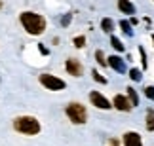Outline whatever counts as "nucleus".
<instances>
[{
  "instance_id": "obj_18",
  "label": "nucleus",
  "mask_w": 154,
  "mask_h": 146,
  "mask_svg": "<svg viewBox=\"0 0 154 146\" xmlns=\"http://www.w3.org/2000/svg\"><path fill=\"white\" fill-rule=\"evenodd\" d=\"M74 46H76V48H84V46H86V38L84 36H76L74 38Z\"/></svg>"
},
{
  "instance_id": "obj_22",
  "label": "nucleus",
  "mask_w": 154,
  "mask_h": 146,
  "mask_svg": "<svg viewBox=\"0 0 154 146\" xmlns=\"http://www.w3.org/2000/svg\"><path fill=\"white\" fill-rule=\"evenodd\" d=\"M109 146H120V144H118V141H114V139H112V141H109Z\"/></svg>"
},
{
  "instance_id": "obj_13",
  "label": "nucleus",
  "mask_w": 154,
  "mask_h": 146,
  "mask_svg": "<svg viewBox=\"0 0 154 146\" xmlns=\"http://www.w3.org/2000/svg\"><path fill=\"white\" fill-rule=\"evenodd\" d=\"M110 44H112V48H114L116 51H124V49H126V46H124L116 36H112V38H110Z\"/></svg>"
},
{
  "instance_id": "obj_3",
  "label": "nucleus",
  "mask_w": 154,
  "mask_h": 146,
  "mask_svg": "<svg viewBox=\"0 0 154 146\" xmlns=\"http://www.w3.org/2000/svg\"><path fill=\"white\" fill-rule=\"evenodd\" d=\"M65 114H67V118L72 121V124H76V125L86 124V120H88V110H86L84 104H80V103H70V104H67Z\"/></svg>"
},
{
  "instance_id": "obj_21",
  "label": "nucleus",
  "mask_w": 154,
  "mask_h": 146,
  "mask_svg": "<svg viewBox=\"0 0 154 146\" xmlns=\"http://www.w3.org/2000/svg\"><path fill=\"white\" fill-rule=\"evenodd\" d=\"M139 53H141V61H143V68H146V55H145V49L139 48Z\"/></svg>"
},
{
  "instance_id": "obj_2",
  "label": "nucleus",
  "mask_w": 154,
  "mask_h": 146,
  "mask_svg": "<svg viewBox=\"0 0 154 146\" xmlns=\"http://www.w3.org/2000/svg\"><path fill=\"white\" fill-rule=\"evenodd\" d=\"M14 129L17 133H23V135H38L40 133V121L32 116H19V118L14 120Z\"/></svg>"
},
{
  "instance_id": "obj_24",
  "label": "nucleus",
  "mask_w": 154,
  "mask_h": 146,
  "mask_svg": "<svg viewBox=\"0 0 154 146\" xmlns=\"http://www.w3.org/2000/svg\"><path fill=\"white\" fill-rule=\"evenodd\" d=\"M0 8H2V2H0Z\"/></svg>"
},
{
  "instance_id": "obj_4",
  "label": "nucleus",
  "mask_w": 154,
  "mask_h": 146,
  "mask_svg": "<svg viewBox=\"0 0 154 146\" xmlns=\"http://www.w3.org/2000/svg\"><path fill=\"white\" fill-rule=\"evenodd\" d=\"M38 80H40V84L50 91H61V89L67 87V84H65L61 78H57V76H53V74H40Z\"/></svg>"
},
{
  "instance_id": "obj_8",
  "label": "nucleus",
  "mask_w": 154,
  "mask_h": 146,
  "mask_svg": "<svg viewBox=\"0 0 154 146\" xmlns=\"http://www.w3.org/2000/svg\"><path fill=\"white\" fill-rule=\"evenodd\" d=\"M124 146H143V139L139 133L135 131H128L124 135Z\"/></svg>"
},
{
  "instance_id": "obj_12",
  "label": "nucleus",
  "mask_w": 154,
  "mask_h": 146,
  "mask_svg": "<svg viewBox=\"0 0 154 146\" xmlns=\"http://www.w3.org/2000/svg\"><path fill=\"white\" fill-rule=\"evenodd\" d=\"M101 28H103V32H112V28H114V23H112L110 17H105V19L101 21Z\"/></svg>"
},
{
  "instance_id": "obj_20",
  "label": "nucleus",
  "mask_w": 154,
  "mask_h": 146,
  "mask_svg": "<svg viewBox=\"0 0 154 146\" xmlns=\"http://www.w3.org/2000/svg\"><path fill=\"white\" fill-rule=\"evenodd\" d=\"M145 95L150 99V101H154V87L149 85V87H145Z\"/></svg>"
},
{
  "instance_id": "obj_14",
  "label": "nucleus",
  "mask_w": 154,
  "mask_h": 146,
  "mask_svg": "<svg viewBox=\"0 0 154 146\" xmlns=\"http://www.w3.org/2000/svg\"><path fill=\"white\" fill-rule=\"evenodd\" d=\"M146 129L154 131V112L152 110H149V114H146Z\"/></svg>"
},
{
  "instance_id": "obj_1",
  "label": "nucleus",
  "mask_w": 154,
  "mask_h": 146,
  "mask_svg": "<svg viewBox=\"0 0 154 146\" xmlns=\"http://www.w3.org/2000/svg\"><path fill=\"white\" fill-rule=\"evenodd\" d=\"M19 21L23 28L31 34V36H38V34H42L46 31V19L44 15L40 13H34V11H23L19 15Z\"/></svg>"
},
{
  "instance_id": "obj_23",
  "label": "nucleus",
  "mask_w": 154,
  "mask_h": 146,
  "mask_svg": "<svg viewBox=\"0 0 154 146\" xmlns=\"http://www.w3.org/2000/svg\"><path fill=\"white\" fill-rule=\"evenodd\" d=\"M69 23H70V17H69V15L63 17V25H69Z\"/></svg>"
},
{
  "instance_id": "obj_17",
  "label": "nucleus",
  "mask_w": 154,
  "mask_h": 146,
  "mask_svg": "<svg viewBox=\"0 0 154 146\" xmlns=\"http://www.w3.org/2000/svg\"><path fill=\"white\" fill-rule=\"evenodd\" d=\"M129 78H131L133 82H139V80H141V70H137V68H131V70H129Z\"/></svg>"
},
{
  "instance_id": "obj_11",
  "label": "nucleus",
  "mask_w": 154,
  "mask_h": 146,
  "mask_svg": "<svg viewBox=\"0 0 154 146\" xmlns=\"http://www.w3.org/2000/svg\"><path fill=\"white\" fill-rule=\"evenodd\" d=\"M128 99H129V103H131V106H139V97H137V93H135L133 87H128Z\"/></svg>"
},
{
  "instance_id": "obj_10",
  "label": "nucleus",
  "mask_w": 154,
  "mask_h": 146,
  "mask_svg": "<svg viewBox=\"0 0 154 146\" xmlns=\"http://www.w3.org/2000/svg\"><path fill=\"white\" fill-rule=\"evenodd\" d=\"M118 10L126 15H133L135 13V6L129 2V0H118Z\"/></svg>"
},
{
  "instance_id": "obj_16",
  "label": "nucleus",
  "mask_w": 154,
  "mask_h": 146,
  "mask_svg": "<svg viewBox=\"0 0 154 146\" xmlns=\"http://www.w3.org/2000/svg\"><path fill=\"white\" fill-rule=\"evenodd\" d=\"M95 59H97L99 65H103V67H105V65H109V63L105 61V55H103V51H101V49H97V51H95Z\"/></svg>"
},
{
  "instance_id": "obj_15",
  "label": "nucleus",
  "mask_w": 154,
  "mask_h": 146,
  "mask_svg": "<svg viewBox=\"0 0 154 146\" xmlns=\"http://www.w3.org/2000/svg\"><path fill=\"white\" fill-rule=\"evenodd\" d=\"M120 27H122V31L128 34V36H131L133 34V31H131V25H129L128 21H120Z\"/></svg>"
},
{
  "instance_id": "obj_25",
  "label": "nucleus",
  "mask_w": 154,
  "mask_h": 146,
  "mask_svg": "<svg viewBox=\"0 0 154 146\" xmlns=\"http://www.w3.org/2000/svg\"><path fill=\"white\" fill-rule=\"evenodd\" d=\"M152 42H154V36H152Z\"/></svg>"
},
{
  "instance_id": "obj_5",
  "label": "nucleus",
  "mask_w": 154,
  "mask_h": 146,
  "mask_svg": "<svg viewBox=\"0 0 154 146\" xmlns=\"http://www.w3.org/2000/svg\"><path fill=\"white\" fill-rule=\"evenodd\" d=\"M90 101H91L93 106L99 108V110H110V108H112L110 101H109L106 97H103L99 91H91V93H90Z\"/></svg>"
},
{
  "instance_id": "obj_7",
  "label": "nucleus",
  "mask_w": 154,
  "mask_h": 146,
  "mask_svg": "<svg viewBox=\"0 0 154 146\" xmlns=\"http://www.w3.org/2000/svg\"><path fill=\"white\" fill-rule=\"evenodd\" d=\"M112 104H114V108L120 110V112H129V110L133 108L131 103H129V99L126 95H116L114 101H112Z\"/></svg>"
},
{
  "instance_id": "obj_19",
  "label": "nucleus",
  "mask_w": 154,
  "mask_h": 146,
  "mask_svg": "<svg viewBox=\"0 0 154 146\" xmlns=\"http://www.w3.org/2000/svg\"><path fill=\"white\" fill-rule=\"evenodd\" d=\"M91 74H93V80H95V82H99V84H106V78H103V76L99 74L97 70H93Z\"/></svg>"
},
{
  "instance_id": "obj_9",
  "label": "nucleus",
  "mask_w": 154,
  "mask_h": 146,
  "mask_svg": "<svg viewBox=\"0 0 154 146\" xmlns=\"http://www.w3.org/2000/svg\"><path fill=\"white\" fill-rule=\"evenodd\" d=\"M106 63H109V67H110V68H114L116 72H126V65H124L122 57L112 55V57H109V59H106Z\"/></svg>"
},
{
  "instance_id": "obj_6",
  "label": "nucleus",
  "mask_w": 154,
  "mask_h": 146,
  "mask_svg": "<svg viewBox=\"0 0 154 146\" xmlns=\"http://www.w3.org/2000/svg\"><path fill=\"white\" fill-rule=\"evenodd\" d=\"M65 68H67V72L70 76H74V78H80L82 72H84V67H82V63L78 59H74V57H70V59L65 61Z\"/></svg>"
}]
</instances>
